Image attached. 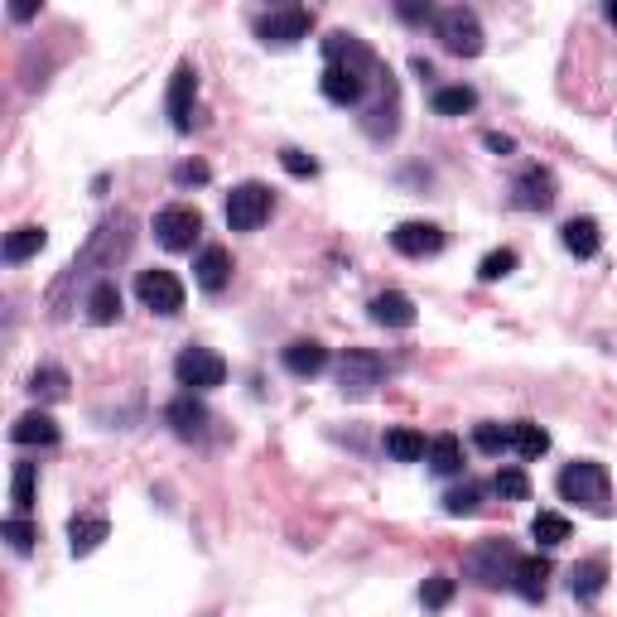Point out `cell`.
<instances>
[{
    "mask_svg": "<svg viewBox=\"0 0 617 617\" xmlns=\"http://www.w3.org/2000/svg\"><path fill=\"white\" fill-rule=\"evenodd\" d=\"M603 584H608V560L603 555H589L584 564H574V598H598L603 593Z\"/></svg>",
    "mask_w": 617,
    "mask_h": 617,
    "instance_id": "obj_25",
    "label": "cell"
},
{
    "mask_svg": "<svg viewBox=\"0 0 617 617\" xmlns=\"http://www.w3.org/2000/svg\"><path fill=\"white\" fill-rule=\"evenodd\" d=\"M309 29H314V10H304V5H285V10H270L256 20V34L266 44H299V39H309Z\"/></svg>",
    "mask_w": 617,
    "mask_h": 617,
    "instance_id": "obj_10",
    "label": "cell"
},
{
    "mask_svg": "<svg viewBox=\"0 0 617 617\" xmlns=\"http://www.w3.org/2000/svg\"><path fill=\"white\" fill-rule=\"evenodd\" d=\"M603 15H608V20L617 25V0H608V10H603Z\"/></svg>",
    "mask_w": 617,
    "mask_h": 617,
    "instance_id": "obj_45",
    "label": "cell"
},
{
    "mask_svg": "<svg viewBox=\"0 0 617 617\" xmlns=\"http://www.w3.org/2000/svg\"><path fill=\"white\" fill-rule=\"evenodd\" d=\"M473 444L483 449V454H502V449H511V425L502 430V425H478L473 430Z\"/></svg>",
    "mask_w": 617,
    "mask_h": 617,
    "instance_id": "obj_38",
    "label": "cell"
},
{
    "mask_svg": "<svg viewBox=\"0 0 617 617\" xmlns=\"http://www.w3.org/2000/svg\"><path fill=\"white\" fill-rule=\"evenodd\" d=\"M511 449L521 458H540L550 449V434L540 430V425H531V420H516V425H511Z\"/></svg>",
    "mask_w": 617,
    "mask_h": 617,
    "instance_id": "obj_29",
    "label": "cell"
},
{
    "mask_svg": "<svg viewBox=\"0 0 617 617\" xmlns=\"http://www.w3.org/2000/svg\"><path fill=\"white\" fill-rule=\"evenodd\" d=\"M323 367H328V348L314 343V338H299V343L285 348V372L290 376H319Z\"/></svg>",
    "mask_w": 617,
    "mask_h": 617,
    "instance_id": "obj_20",
    "label": "cell"
},
{
    "mask_svg": "<svg viewBox=\"0 0 617 617\" xmlns=\"http://www.w3.org/2000/svg\"><path fill=\"white\" fill-rule=\"evenodd\" d=\"M367 309H372V319L381 323V328H410V323H415V299L401 295V290H386V295H376Z\"/></svg>",
    "mask_w": 617,
    "mask_h": 617,
    "instance_id": "obj_19",
    "label": "cell"
},
{
    "mask_svg": "<svg viewBox=\"0 0 617 617\" xmlns=\"http://www.w3.org/2000/svg\"><path fill=\"white\" fill-rule=\"evenodd\" d=\"M29 391H34V401H63L68 396V372L63 367H39L29 376Z\"/></svg>",
    "mask_w": 617,
    "mask_h": 617,
    "instance_id": "obj_30",
    "label": "cell"
},
{
    "mask_svg": "<svg viewBox=\"0 0 617 617\" xmlns=\"http://www.w3.org/2000/svg\"><path fill=\"white\" fill-rule=\"evenodd\" d=\"M560 237H564V251L579 256V261H593L598 246H603V232H598L593 217H569V222L560 227Z\"/></svg>",
    "mask_w": 617,
    "mask_h": 617,
    "instance_id": "obj_18",
    "label": "cell"
},
{
    "mask_svg": "<svg viewBox=\"0 0 617 617\" xmlns=\"http://www.w3.org/2000/svg\"><path fill=\"white\" fill-rule=\"evenodd\" d=\"M164 420L174 425V434H179V439H198V434L208 430V420H213V415H208V405L198 401L193 391H184V396H174V401H169Z\"/></svg>",
    "mask_w": 617,
    "mask_h": 617,
    "instance_id": "obj_15",
    "label": "cell"
},
{
    "mask_svg": "<svg viewBox=\"0 0 617 617\" xmlns=\"http://www.w3.org/2000/svg\"><path fill=\"white\" fill-rule=\"evenodd\" d=\"M454 579H449V574H430V579H425V589H420V603H425V608H434V613H439V608H449V598H454Z\"/></svg>",
    "mask_w": 617,
    "mask_h": 617,
    "instance_id": "obj_35",
    "label": "cell"
},
{
    "mask_svg": "<svg viewBox=\"0 0 617 617\" xmlns=\"http://www.w3.org/2000/svg\"><path fill=\"white\" fill-rule=\"evenodd\" d=\"M516 564H521V555L511 550L507 540H483V545H473V550L463 555V569H468L478 584H487V589L511 584V579H516Z\"/></svg>",
    "mask_w": 617,
    "mask_h": 617,
    "instance_id": "obj_4",
    "label": "cell"
},
{
    "mask_svg": "<svg viewBox=\"0 0 617 617\" xmlns=\"http://www.w3.org/2000/svg\"><path fill=\"white\" fill-rule=\"evenodd\" d=\"M492 487H497V492H502L507 502H526V497H531V478H526L521 468H502Z\"/></svg>",
    "mask_w": 617,
    "mask_h": 617,
    "instance_id": "obj_36",
    "label": "cell"
},
{
    "mask_svg": "<svg viewBox=\"0 0 617 617\" xmlns=\"http://www.w3.org/2000/svg\"><path fill=\"white\" fill-rule=\"evenodd\" d=\"M323 58H328L333 68H352V73H362V78L372 73V63H376L372 49H367V44H362L357 34H343V29L323 39Z\"/></svg>",
    "mask_w": 617,
    "mask_h": 617,
    "instance_id": "obj_12",
    "label": "cell"
},
{
    "mask_svg": "<svg viewBox=\"0 0 617 617\" xmlns=\"http://www.w3.org/2000/svg\"><path fill=\"white\" fill-rule=\"evenodd\" d=\"M483 140H487V150H497V155H511V150H516V140H511V135H497V131H487Z\"/></svg>",
    "mask_w": 617,
    "mask_h": 617,
    "instance_id": "obj_42",
    "label": "cell"
},
{
    "mask_svg": "<svg viewBox=\"0 0 617 617\" xmlns=\"http://www.w3.org/2000/svg\"><path fill=\"white\" fill-rule=\"evenodd\" d=\"M0 531H5V540H10V550H20V555H29V550H34V540H39V526H34V521H25V516H10Z\"/></svg>",
    "mask_w": 617,
    "mask_h": 617,
    "instance_id": "obj_34",
    "label": "cell"
},
{
    "mask_svg": "<svg viewBox=\"0 0 617 617\" xmlns=\"http://www.w3.org/2000/svg\"><path fill=\"white\" fill-rule=\"evenodd\" d=\"M516 593L521 598H531V603H540L545 598V584H550V560H540V555H521V564H516Z\"/></svg>",
    "mask_w": 617,
    "mask_h": 617,
    "instance_id": "obj_22",
    "label": "cell"
},
{
    "mask_svg": "<svg viewBox=\"0 0 617 617\" xmlns=\"http://www.w3.org/2000/svg\"><path fill=\"white\" fill-rule=\"evenodd\" d=\"M270 208H275V193H270L266 184H237L232 193H227V227L232 232H256L261 222L270 217Z\"/></svg>",
    "mask_w": 617,
    "mask_h": 617,
    "instance_id": "obj_5",
    "label": "cell"
},
{
    "mask_svg": "<svg viewBox=\"0 0 617 617\" xmlns=\"http://www.w3.org/2000/svg\"><path fill=\"white\" fill-rule=\"evenodd\" d=\"M174 179H179V184H208V164H179Z\"/></svg>",
    "mask_w": 617,
    "mask_h": 617,
    "instance_id": "obj_41",
    "label": "cell"
},
{
    "mask_svg": "<svg viewBox=\"0 0 617 617\" xmlns=\"http://www.w3.org/2000/svg\"><path fill=\"white\" fill-rule=\"evenodd\" d=\"M87 314H92V323L121 319V290H116V280H102V285L87 290Z\"/></svg>",
    "mask_w": 617,
    "mask_h": 617,
    "instance_id": "obj_26",
    "label": "cell"
},
{
    "mask_svg": "<svg viewBox=\"0 0 617 617\" xmlns=\"http://www.w3.org/2000/svg\"><path fill=\"white\" fill-rule=\"evenodd\" d=\"M386 381V362L367 348H348L338 357V391L343 396H372L376 386Z\"/></svg>",
    "mask_w": 617,
    "mask_h": 617,
    "instance_id": "obj_6",
    "label": "cell"
},
{
    "mask_svg": "<svg viewBox=\"0 0 617 617\" xmlns=\"http://www.w3.org/2000/svg\"><path fill=\"white\" fill-rule=\"evenodd\" d=\"M174 376H179V386H188V391H213V386L227 381V362L213 348H184L179 362H174Z\"/></svg>",
    "mask_w": 617,
    "mask_h": 617,
    "instance_id": "obj_8",
    "label": "cell"
},
{
    "mask_svg": "<svg viewBox=\"0 0 617 617\" xmlns=\"http://www.w3.org/2000/svg\"><path fill=\"white\" fill-rule=\"evenodd\" d=\"M511 193H516V208H526V213H545V208L555 203V174L540 169V164H531V169H521V179L511 184Z\"/></svg>",
    "mask_w": 617,
    "mask_h": 617,
    "instance_id": "obj_11",
    "label": "cell"
},
{
    "mask_svg": "<svg viewBox=\"0 0 617 617\" xmlns=\"http://www.w3.org/2000/svg\"><path fill=\"white\" fill-rule=\"evenodd\" d=\"M135 295H140L145 309H155V314H179L184 309V285H179L174 270H140Z\"/></svg>",
    "mask_w": 617,
    "mask_h": 617,
    "instance_id": "obj_9",
    "label": "cell"
},
{
    "mask_svg": "<svg viewBox=\"0 0 617 617\" xmlns=\"http://www.w3.org/2000/svg\"><path fill=\"white\" fill-rule=\"evenodd\" d=\"M434 34H439V44L458 58H478L483 54V20L468 10V5H449V10H439L434 15Z\"/></svg>",
    "mask_w": 617,
    "mask_h": 617,
    "instance_id": "obj_3",
    "label": "cell"
},
{
    "mask_svg": "<svg viewBox=\"0 0 617 617\" xmlns=\"http://www.w3.org/2000/svg\"><path fill=\"white\" fill-rule=\"evenodd\" d=\"M10 439H15V444H58L54 415H44V410H25V415L10 425Z\"/></svg>",
    "mask_w": 617,
    "mask_h": 617,
    "instance_id": "obj_21",
    "label": "cell"
},
{
    "mask_svg": "<svg viewBox=\"0 0 617 617\" xmlns=\"http://www.w3.org/2000/svg\"><path fill=\"white\" fill-rule=\"evenodd\" d=\"M203 237V213L188 208V203H169L155 217V242L164 251H193V242Z\"/></svg>",
    "mask_w": 617,
    "mask_h": 617,
    "instance_id": "obj_7",
    "label": "cell"
},
{
    "mask_svg": "<svg viewBox=\"0 0 617 617\" xmlns=\"http://www.w3.org/2000/svg\"><path fill=\"white\" fill-rule=\"evenodd\" d=\"M560 497L574 502V507H589V511H608V468L593 463V458H579L560 473Z\"/></svg>",
    "mask_w": 617,
    "mask_h": 617,
    "instance_id": "obj_2",
    "label": "cell"
},
{
    "mask_svg": "<svg viewBox=\"0 0 617 617\" xmlns=\"http://www.w3.org/2000/svg\"><path fill=\"white\" fill-rule=\"evenodd\" d=\"M135 242V217L131 213H111L97 232H92V242L82 246L78 256H73V266L63 270V280L54 285V304H63V295L73 290V285H102V270H111Z\"/></svg>",
    "mask_w": 617,
    "mask_h": 617,
    "instance_id": "obj_1",
    "label": "cell"
},
{
    "mask_svg": "<svg viewBox=\"0 0 617 617\" xmlns=\"http://www.w3.org/2000/svg\"><path fill=\"white\" fill-rule=\"evenodd\" d=\"M473 107H478V92L473 87H439L434 92V111L439 116H468Z\"/></svg>",
    "mask_w": 617,
    "mask_h": 617,
    "instance_id": "obj_31",
    "label": "cell"
},
{
    "mask_svg": "<svg viewBox=\"0 0 617 617\" xmlns=\"http://www.w3.org/2000/svg\"><path fill=\"white\" fill-rule=\"evenodd\" d=\"M34 483H39L34 463H15V478H10V502H15V511H20V516L34 507Z\"/></svg>",
    "mask_w": 617,
    "mask_h": 617,
    "instance_id": "obj_33",
    "label": "cell"
},
{
    "mask_svg": "<svg viewBox=\"0 0 617 617\" xmlns=\"http://www.w3.org/2000/svg\"><path fill=\"white\" fill-rule=\"evenodd\" d=\"M391 246L401 251V256H439L444 251V232L434 227V222H401L396 232H391Z\"/></svg>",
    "mask_w": 617,
    "mask_h": 617,
    "instance_id": "obj_13",
    "label": "cell"
},
{
    "mask_svg": "<svg viewBox=\"0 0 617 617\" xmlns=\"http://www.w3.org/2000/svg\"><path fill=\"white\" fill-rule=\"evenodd\" d=\"M531 536L550 550V545H564L569 540V516H560V511H540L536 521H531Z\"/></svg>",
    "mask_w": 617,
    "mask_h": 617,
    "instance_id": "obj_32",
    "label": "cell"
},
{
    "mask_svg": "<svg viewBox=\"0 0 617 617\" xmlns=\"http://www.w3.org/2000/svg\"><path fill=\"white\" fill-rule=\"evenodd\" d=\"M193 97H198V73H193V63H179L174 82H169V121H174V131L193 126Z\"/></svg>",
    "mask_w": 617,
    "mask_h": 617,
    "instance_id": "obj_14",
    "label": "cell"
},
{
    "mask_svg": "<svg viewBox=\"0 0 617 617\" xmlns=\"http://www.w3.org/2000/svg\"><path fill=\"white\" fill-rule=\"evenodd\" d=\"M386 454L396 458V463H420V458L430 454V444H425V434L420 430H386Z\"/></svg>",
    "mask_w": 617,
    "mask_h": 617,
    "instance_id": "obj_27",
    "label": "cell"
},
{
    "mask_svg": "<svg viewBox=\"0 0 617 617\" xmlns=\"http://www.w3.org/2000/svg\"><path fill=\"white\" fill-rule=\"evenodd\" d=\"M193 275H198V285H203L208 295H217V290L232 280V251H227V246H203L198 261H193Z\"/></svg>",
    "mask_w": 617,
    "mask_h": 617,
    "instance_id": "obj_17",
    "label": "cell"
},
{
    "mask_svg": "<svg viewBox=\"0 0 617 617\" xmlns=\"http://www.w3.org/2000/svg\"><path fill=\"white\" fill-rule=\"evenodd\" d=\"M401 15L405 20H434L439 10H430V5H401Z\"/></svg>",
    "mask_w": 617,
    "mask_h": 617,
    "instance_id": "obj_44",
    "label": "cell"
},
{
    "mask_svg": "<svg viewBox=\"0 0 617 617\" xmlns=\"http://www.w3.org/2000/svg\"><path fill=\"white\" fill-rule=\"evenodd\" d=\"M280 164H285V174H295V179H314V174H319V164L309 160L304 150H280Z\"/></svg>",
    "mask_w": 617,
    "mask_h": 617,
    "instance_id": "obj_40",
    "label": "cell"
},
{
    "mask_svg": "<svg viewBox=\"0 0 617 617\" xmlns=\"http://www.w3.org/2000/svg\"><path fill=\"white\" fill-rule=\"evenodd\" d=\"M319 87H323V97L333 102V107H357L362 102V92H367V78L362 73H352V68H323V78H319Z\"/></svg>",
    "mask_w": 617,
    "mask_h": 617,
    "instance_id": "obj_16",
    "label": "cell"
},
{
    "mask_svg": "<svg viewBox=\"0 0 617 617\" xmlns=\"http://www.w3.org/2000/svg\"><path fill=\"white\" fill-rule=\"evenodd\" d=\"M44 242H49V232H44V227H34V222H29V227H15V232L5 237V261H10V266H20V261H29V256H39V251H44Z\"/></svg>",
    "mask_w": 617,
    "mask_h": 617,
    "instance_id": "obj_24",
    "label": "cell"
},
{
    "mask_svg": "<svg viewBox=\"0 0 617 617\" xmlns=\"http://www.w3.org/2000/svg\"><path fill=\"white\" fill-rule=\"evenodd\" d=\"M430 468L439 473V478H454V473H463V444H458L454 434H439V439H430Z\"/></svg>",
    "mask_w": 617,
    "mask_h": 617,
    "instance_id": "obj_28",
    "label": "cell"
},
{
    "mask_svg": "<svg viewBox=\"0 0 617 617\" xmlns=\"http://www.w3.org/2000/svg\"><path fill=\"white\" fill-rule=\"evenodd\" d=\"M516 270V251L511 246H502V251H492V256H483V266H478V280H502V275H511Z\"/></svg>",
    "mask_w": 617,
    "mask_h": 617,
    "instance_id": "obj_37",
    "label": "cell"
},
{
    "mask_svg": "<svg viewBox=\"0 0 617 617\" xmlns=\"http://www.w3.org/2000/svg\"><path fill=\"white\" fill-rule=\"evenodd\" d=\"M444 511H449V516H473V511H478V487L449 492V497H444Z\"/></svg>",
    "mask_w": 617,
    "mask_h": 617,
    "instance_id": "obj_39",
    "label": "cell"
},
{
    "mask_svg": "<svg viewBox=\"0 0 617 617\" xmlns=\"http://www.w3.org/2000/svg\"><path fill=\"white\" fill-rule=\"evenodd\" d=\"M10 15H15V20H34V15H39V5H34V0H15V5H10Z\"/></svg>",
    "mask_w": 617,
    "mask_h": 617,
    "instance_id": "obj_43",
    "label": "cell"
},
{
    "mask_svg": "<svg viewBox=\"0 0 617 617\" xmlns=\"http://www.w3.org/2000/svg\"><path fill=\"white\" fill-rule=\"evenodd\" d=\"M107 536H111L107 516H73V521H68V545H73V555H92Z\"/></svg>",
    "mask_w": 617,
    "mask_h": 617,
    "instance_id": "obj_23",
    "label": "cell"
}]
</instances>
